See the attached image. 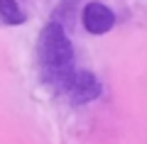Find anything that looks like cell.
Returning a JSON list of instances; mask_svg holds the SVG:
<instances>
[{
    "label": "cell",
    "mask_w": 147,
    "mask_h": 144,
    "mask_svg": "<svg viewBox=\"0 0 147 144\" xmlns=\"http://www.w3.org/2000/svg\"><path fill=\"white\" fill-rule=\"evenodd\" d=\"M39 66L47 83L61 90L74 68V46L59 22H49L39 34Z\"/></svg>",
    "instance_id": "1"
},
{
    "label": "cell",
    "mask_w": 147,
    "mask_h": 144,
    "mask_svg": "<svg viewBox=\"0 0 147 144\" xmlns=\"http://www.w3.org/2000/svg\"><path fill=\"white\" fill-rule=\"evenodd\" d=\"M61 93H66L71 103L86 105V103H91V100L98 98L100 93H103V88H100V81L91 71H74L71 76H69L66 86L61 88Z\"/></svg>",
    "instance_id": "2"
},
{
    "label": "cell",
    "mask_w": 147,
    "mask_h": 144,
    "mask_svg": "<svg viewBox=\"0 0 147 144\" xmlns=\"http://www.w3.org/2000/svg\"><path fill=\"white\" fill-rule=\"evenodd\" d=\"M81 20H84L86 32H91V34H105V32H110L115 27V12L110 10L105 3L91 0V3L84 5Z\"/></svg>",
    "instance_id": "3"
},
{
    "label": "cell",
    "mask_w": 147,
    "mask_h": 144,
    "mask_svg": "<svg viewBox=\"0 0 147 144\" xmlns=\"http://www.w3.org/2000/svg\"><path fill=\"white\" fill-rule=\"evenodd\" d=\"M0 20L5 25H22L27 20V15L17 0H0Z\"/></svg>",
    "instance_id": "4"
}]
</instances>
